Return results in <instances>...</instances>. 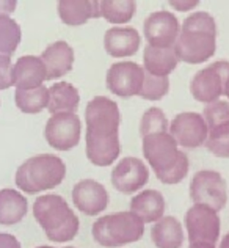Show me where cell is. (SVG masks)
Listing matches in <instances>:
<instances>
[{
	"label": "cell",
	"mask_w": 229,
	"mask_h": 248,
	"mask_svg": "<svg viewBox=\"0 0 229 248\" xmlns=\"http://www.w3.org/2000/svg\"><path fill=\"white\" fill-rule=\"evenodd\" d=\"M145 69L134 62L113 63L107 71V87L115 96L132 97L140 93Z\"/></svg>",
	"instance_id": "cell-13"
},
{
	"label": "cell",
	"mask_w": 229,
	"mask_h": 248,
	"mask_svg": "<svg viewBox=\"0 0 229 248\" xmlns=\"http://www.w3.org/2000/svg\"><path fill=\"white\" fill-rule=\"evenodd\" d=\"M11 69H13L11 57L0 55V90H8L10 87H13Z\"/></svg>",
	"instance_id": "cell-34"
},
{
	"label": "cell",
	"mask_w": 229,
	"mask_h": 248,
	"mask_svg": "<svg viewBox=\"0 0 229 248\" xmlns=\"http://www.w3.org/2000/svg\"><path fill=\"white\" fill-rule=\"evenodd\" d=\"M220 248H229V232H228L226 236L223 237V240H221Z\"/></svg>",
	"instance_id": "cell-40"
},
{
	"label": "cell",
	"mask_w": 229,
	"mask_h": 248,
	"mask_svg": "<svg viewBox=\"0 0 229 248\" xmlns=\"http://www.w3.org/2000/svg\"><path fill=\"white\" fill-rule=\"evenodd\" d=\"M73 201L85 215H97L107 207L108 193L106 187L97 181L82 179L73 188Z\"/></svg>",
	"instance_id": "cell-15"
},
{
	"label": "cell",
	"mask_w": 229,
	"mask_h": 248,
	"mask_svg": "<svg viewBox=\"0 0 229 248\" xmlns=\"http://www.w3.org/2000/svg\"><path fill=\"white\" fill-rule=\"evenodd\" d=\"M223 96H226L228 99H229V76L226 77V80H225V87H223Z\"/></svg>",
	"instance_id": "cell-39"
},
{
	"label": "cell",
	"mask_w": 229,
	"mask_h": 248,
	"mask_svg": "<svg viewBox=\"0 0 229 248\" xmlns=\"http://www.w3.org/2000/svg\"><path fill=\"white\" fill-rule=\"evenodd\" d=\"M21 43V27L10 16H0V55L11 57Z\"/></svg>",
	"instance_id": "cell-27"
},
{
	"label": "cell",
	"mask_w": 229,
	"mask_h": 248,
	"mask_svg": "<svg viewBox=\"0 0 229 248\" xmlns=\"http://www.w3.org/2000/svg\"><path fill=\"white\" fill-rule=\"evenodd\" d=\"M229 76V62H215L207 68L198 71L190 83L192 96L196 101L211 104L223 96L225 80Z\"/></svg>",
	"instance_id": "cell-6"
},
{
	"label": "cell",
	"mask_w": 229,
	"mask_h": 248,
	"mask_svg": "<svg viewBox=\"0 0 229 248\" xmlns=\"http://www.w3.org/2000/svg\"><path fill=\"white\" fill-rule=\"evenodd\" d=\"M66 176L64 162L54 154L33 155L16 171V186L25 193H39L54 188Z\"/></svg>",
	"instance_id": "cell-3"
},
{
	"label": "cell",
	"mask_w": 229,
	"mask_h": 248,
	"mask_svg": "<svg viewBox=\"0 0 229 248\" xmlns=\"http://www.w3.org/2000/svg\"><path fill=\"white\" fill-rule=\"evenodd\" d=\"M141 44L140 33L134 27H113L108 29L104 36V47L107 54L115 58L132 57Z\"/></svg>",
	"instance_id": "cell-18"
},
{
	"label": "cell",
	"mask_w": 229,
	"mask_h": 248,
	"mask_svg": "<svg viewBox=\"0 0 229 248\" xmlns=\"http://www.w3.org/2000/svg\"><path fill=\"white\" fill-rule=\"evenodd\" d=\"M17 3L15 0H2L0 2V16H10L16 10Z\"/></svg>",
	"instance_id": "cell-36"
},
{
	"label": "cell",
	"mask_w": 229,
	"mask_h": 248,
	"mask_svg": "<svg viewBox=\"0 0 229 248\" xmlns=\"http://www.w3.org/2000/svg\"><path fill=\"white\" fill-rule=\"evenodd\" d=\"M179 62L198 64L207 62L217 50V35L204 31H182L173 46Z\"/></svg>",
	"instance_id": "cell-9"
},
{
	"label": "cell",
	"mask_w": 229,
	"mask_h": 248,
	"mask_svg": "<svg viewBox=\"0 0 229 248\" xmlns=\"http://www.w3.org/2000/svg\"><path fill=\"white\" fill-rule=\"evenodd\" d=\"M202 118H204L209 129L229 123V102L218 99L207 104L204 112H202Z\"/></svg>",
	"instance_id": "cell-32"
},
{
	"label": "cell",
	"mask_w": 229,
	"mask_h": 248,
	"mask_svg": "<svg viewBox=\"0 0 229 248\" xmlns=\"http://www.w3.org/2000/svg\"><path fill=\"white\" fill-rule=\"evenodd\" d=\"M148 179V167L137 157H124L112 170V184L121 193L138 192Z\"/></svg>",
	"instance_id": "cell-14"
},
{
	"label": "cell",
	"mask_w": 229,
	"mask_h": 248,
	"mask_svg": "<svg viewBox=\"0 0 229 248\" xmlns=\"http://www.w3.org/2000/svg\"><path fill=\"white\" fill-rule=\"evenodd\" d=\"M15 102L17 108L24 113H39L49 106V88L46 85L31 90L16 88Z\"/></svg>",
	"instance_id": "cell-25"
},
{
	"label": "cell",
	"mask_w": 229,
	"mask_h": 248,
	"mask_svg": "<svg viewBox=\"0 0 229 248\" xmlns=\"http://www.w3.org/2000/svg\"><path fill=\"white\" fill-rule=\"evenodd\" d=\"M171 5L178 6V10H181V11H185V10H190L192 6H196V5H198V2H185V3H182V2H171Z\"/></svg>",
	"instance_id": "cell-37"
},
{
	"label": "cell",
	"mask_w": 229,
	"mask_h": 248,
	"mask_svg": "<svg viewBox=\"0 0 229 248\" xmlns=\"http://www.w3.org/2000/svg\"><path fill=\"white\" fill-rule=\"evenodd\" d=\"M47 80V73L41 57L24 55L17 58L11 69V82L19 90H31L41 87Z\"/></svg>",
	"instance_id": "cell-16"
},
{
	"label": "cell",
	"mask_w": 229,
	"mask_h": 248,
	"mask_svg": "<svg viewBox=\"0 0 229 248\" xmlns=\"http://www.w3.org/2000/svg\"><path fill=\"white\" fill-rule=\"evenodd\" d=\"M87 157L96 167H108L118 159L120 146V108L106 96L93 97L85 108Z\"/></svg>",
	"instance_id": "cell-1"
},
{
	"label": "cell",
	"mask_w": 229,
	"mask_h": 248,
	"mask_svg": "<svg viewBox=\"0 0 229 248\" xmlns=\"http://www.w3.org/2000/svg\"><path fill=\"white\" fill-rule=\"evenodd\" d=\"M33 215L52 242H69L77 236L78 218L60 195H43L36 198Z\"/></svg>",
	"instance_id": "cell-2"
},
{
	"label": "cell",
	"mask_w": 229,
	"mask_h": 248,
	"mask_svg": "<svg viewBox=\"0 0 229 248\" xmlns=\"http://www.w3.org/2000/svg\"><path fill=\"white\" fill-rule=\"evenodd\" d=\"M178 57L173 47H153L146 46L143 52V69L159 77H168L178 66Z\"/></svg>",
	"instance_id": "cell-21"
},
{
	"label": "cell",
	"mask_w": 229,
	"mask_h": 248,
	"mask_svg": "<svg viewBox=\"0 0 229 248\" xmlns=\"http://www.w3.org/2000/svg\"><path fill=\"white\" fill-rule=\"evenodd\" d=\"M0 248H21V244L13 234L0 232Z\"/></svg>",
	"instance_id": "cell-35"
},
{
	"label": "cell",
	"mask_w": 229,
	"mask_h": 248,
	"mask_svg": "<svg viewBox=\"0 0 229 248\" xmlns=\"http://www.w3.org/2000/svg\"><path fill=\"white\" fill-rule=\"evenodd\" d=\"M169 134L178 143V146L195 149L206 145L209 127L202 115L196 112H182L176 115L169 123Z\"/></svg>",
	"instance_id": "cell-11"
},
{
	"label": "cell",
	"mask_w": 229,
	"mask_h": 248,
	"mask_svg": "<svg viewBox=\"0 0 229 248\" xmlns=\"http://www.w3.org/2000/svg\"><path fill=\"white\" fill-rule=\"evenodd\" d=\"M188 248H215L214 244H206V242H195V244H190Z\"/></svg>",
	"instance_id": "cell-38"
},
{
	"label": "cell",
	"mask_w": 229,
	"mask_h": 248,
	"mask_svg": "<svg viewBox=\"0 0 229 248\" xmlns=\"http://www.w3.org/2000/svg\"><path fill=\"white\" fill-rule=\"evenodd\" d=\"M41 60L46 66L47 80H57L73 69L74 50L66 41H55L44 49Z\"/></svg>",
	"instance_id": "cell-17"
},
{
	"label": "cell",
	"mask_w": 229,
	"mask_h": 248,
	"mask_svg": "<svg viewBox=\"0 0 229 248\" xmlns=\"http://www.w3.org/2000/svg\"><path fill=\"white\" fill-rule=\"evenodd\" d=\"M185 228L190 244L206 242L214 244L220 237V217L218 212L204 204H193L185 214Z\"/></svg>",
	"instance_id": "cell-8"
},
{
	"label": "cell",
	"mask_w": 229,
	"mask_h": 248,
	"mask_svg": "<svg viewBox=\"0 0 229 248\" xmlns=\"http://www.w3.org/2000/svg\"><path fill=\"white\" fill-rule=\"evenodd\" d=\"M143 154L155 174L165 173L176 165L182 151L169 132H159L143 137Z\"/></svg>",
	"instance_id": "cell-7"
},
{
	"label": "cell",
	"mask_w": 229,
	"mask_h": 248,
	"mask_svg": "<svg viewBox=\"0 0 229 248\" xmlns=\"http://www.w3.org/2000/svg\"><path fill=\"white\" fill-rule=\"evenodd\" d=\"M169 91V79L168 77L153 76L145 71V80H143L141 90L138 96L146 101H160Z\"/></svg>",
	"instance_id": "cell-30"
},
{
	"label": "cell",
	"mask_w": 229,
	"mask_h": 248,
	"mask_svg": "<svg viewBox=\"0 0 229 248\" xmlns=\"http://www.w3.org/2000/svg\"><path fill=\"white\" fill-rule=\"evenodd\" d=\"M29 211V201L15 188L0 190V225H16Z\"/></svg>",
	"instance_id": "cell-23"
},
{
	"label": "cell",
	"mask_w": 229,
	"mask_h": 248,
	"mask_svg": "<svg viewBox=\"0 0 229 248\" xmlns=\"http://www.w3.org/2000/svg\"><path fill=\"white\" fill-rule=\"evenodd\" d=\"M145 223L132 212H116L97 218L93 225V237L99 245L113 248L140 240Z\"/></svg>",
	"instance_id": "cell-4"
},
{
	"label": "cell",
	"mask_w": 229,
	"mask_h": 248,
	"mask_svg": "<svg viewBox=\"0 0 229 248\" xmlns=\"http://www.w3.org/2000/svg\"><path fill=\"white\" fill-rule=\"evenodd\" d=\"M78 102H80V94L78 90L69 82H57L49 88V106L47 110L50 115L55 113H74Z\"/></svg>",
	"instance_id": "cell-22"
},
{
	"label": "cell",
	"mask_w": 229,
	"mask_h": 248,
	"mask_svg": "<svg viewBox=\"0 0 229 248\" xmlns=\"http://www.w3.org/2000/svg\"><path fill=\"white\" fill-rule=\"evenodd\" d=\"M148 46L153 47H173L181 35V24L173 13L160 10L151 13L143 24Z\"/></svg>",
	"instance_id": "cell-12"
},
{
	"label": "cell",
	"mask_w": 229,
	"mask_h": 248,
	"mask_svg": "<svg viewBox=\"0 0 229 248\" xmlns=\"http://www.w3.org/2000/svg\"><path fill=\"white\" fill-rule=\"evenodd\" d=\"M165 198L159 190H143L130 201V212L135 214L143 223L159 221L165 212Z\"/></svg>",
	"instance_id": "cell-20"
},
{
	"label": "cell",
	"mask_w": 229,
	"mask_h": 248,
	"mask_svg": "<svg viewBox=\"0 0 229 248\" xmlns=\"http://www.w3.org/2000/svg\"><path fill=\"white\" fill-rule=\"evenodd\" d=\"M182 31H204V33L217 35V24L215 19L206 11H196L184 19L181 25Z\"/></svg>",
	"instance_id": "cell-31"
},
{
	"label": "cell",
	"mask_w": 229,
	"mask_h": 248,
	"mask_svg": "<svg viewBox=\"0 0 229 248\" xmlns=\"http://www.w3.org/2000/svg\"><path fill=\"white\" fill-rule=\"evenodd\" d=\"M82 124L76 113H55L46 124V140L58 151H69L80 141Z\"/></svg>",
	"instance_id": "cell-10"
},
{
	"label": "cell",
	"mask_w": 229,
	"mask_h": 248,
	"mask_svg": "<svg viewBox=\"0 0 229 248\" xmlns=\"http://www.w3.org/2000/svg\"><path fill=\"white\" fill-rule=\"evenodd\" d=\"M206 148L217 157H229V123L209 129Z\"/></svg>",
	"instance_id": "cell-29"
},
{
	"label": "cell",
	"mask_w": 229,
	"mask_h": 248,
	"mask_svg": "<svg viewBox=\"0 0 229 248\" xmlns=\"http://www.w3.org/2000/svg\"><path fill=\"white\" fill-rule=\"evenodd\" d=\"M58 15L66 25H82L101 16V5L97 0H60Z\"/></svg>",
	"instance_id": "cell-19"
},
{
	"label": "cell",
	"mask_w": 229,
	"mask_h": 248,
	"mask_svg": "<svg viewBox=\"0 0 229 248\" xmlns=\"http://www.w3.org/2000/svg\"><path fill=\"white\" fill-rule=\"evenodd\" d=\"M187 173H188V157L185 153H182L179 160L176 162V165L173 168H169L168 171L159 173L155 176L159 178V181L163 182V184L171 186V184H178V182H181L187 176Z\"/></svg>",
	"instance_id": "cell-33"
},
{
	"label": "cell",
	"mask_w": 229,
	"mask_h": 248,
	"mask_svg": "<svg viewBox=\"0 0 229 248\" xmlns=\"http://www.w3.org/2000/svg\"><path fill=\"white\" fill-rule=\"evenodd\" d=\"M151 239L157 248H181L184 230L174 217H162L151 230Z\"/></svg>",
	"instance_id": "cell-24"
},
{
	"label": "cell",
	"mask_w": 229,
	"mask_h": 248,
	"mask_svg": "<svg viewBox=\"0 0 229 248\" xmlns=\"http://www.w3.org/2000/svg\"><path fill=\"white\" fill-rule=\"evenodd\" d=\"M169 130V124L165 113L162 112L159 107H153L148 108L141 116L140 121V134L141 139L143 137L153 135V134H159V132H168Z\"/></svg>",
	"instance_id": "cell-28"
},
{
	"label": "cell",
	"mask_w": 229,
	"mask_h": 248,
	"mask_svg": "<svg viewBox=\"0 0 229 248\" xmlns=\"http://www.w3.org/2000/svg\"><path fill=\"white\" fill-rule=\"evenodd\" d=\"M36 248H57V247H49V245H41V247H36Z\"/></svg>",
	"instance_id": "cell-41"
},
{
	"label": "cell",
	"mask_w": 229,
	"mask_h": 248,
	"mask_svg": "<svg viewBox=\"0 0 229 248\" xmlns=\"http://www.w3.org/2000/svg\"><path fill=\"white\" fill-rule=\"evenodd\" d=\"M190 198L195 204H204L218 212L225 207L228 200L226 181L218 171L201 170L192 179Z\"/></svg>",
	"instance_id": "cell-5"
},
{
	"label": "cell",
	"mask_w": 229,
	"mask_h": 248,
	"mask_svg": "<svg viewBox=\"0 0 229 248\" xmlns=\"http://www.w3.org/2000/svg\"><path fill=\"white\" fill-rule=\"evenodd\" d=\"M101 16L110 24L129 22L135 15L137 5L134 0H102Z\"/></svg>",
	"instance_id": "cell-26"
}]
</instances>
